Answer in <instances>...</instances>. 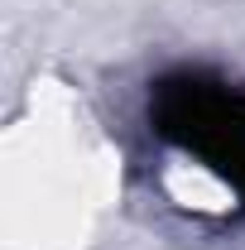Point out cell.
I'll use <instances>...</instances> for the list:
<instances>
[{"label":"cell","instance_id":"cell-1","mask_svg":"<svg viewBox=\"0 0 245 250\" xmlns=\"http://www.w3.org/2000/svg\"><path fill=\"white\" fill-rule=\"evenodd\" d=\"M154 116L183 164L245 197V92L207 77H173L154 92Z\"/></svg>","mask_w":245,"mask_h":250}]
</instances>
